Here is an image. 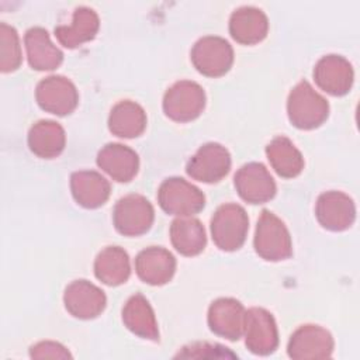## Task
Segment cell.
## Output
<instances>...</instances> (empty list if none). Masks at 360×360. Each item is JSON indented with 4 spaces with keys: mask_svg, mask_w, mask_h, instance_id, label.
Returning a JSON list of instances; mask_svg holds the SVG:
<instances>
[{
    "mask_svg": "<svg viewBox=\"0 0 360 360\" xmlns=\"http://www.w3.org/2000/svg\"><path fill=\"white\" fill-rule=\"evenodd\" d=\"M158 202L170 215L193 217L204 208L205 195L183 177H167L159 186Z\"/></svg>",
    "mask_w": 360,
    "mask_h": 360,
    "instance_id": "obj_4",
    "label": "cell"
},
{
    "mask_svg": "<svg viewBox=\"0 0 360 360\" xmlns=\"http://www.w3.org/2000/svg\"><path fill=\"white\" fill-rule=\"evenodd\" d=\"M332 335L319 325H301L288 340L287 353L291 359H328L333 352Z\"/></svg>",
    "mask_w": 360,
    "mask_h": 360,
    "instance_id": "obj_13",
    "label": "cell"
},
{
    "mask_svg": "<svg viewBox=\"0 0 360 360\" xmlns=\"http://www.w3.org/2000/svg\"><path fill=\"white\" fill-rule=\"evenodd\" d=\"M290 122L300 129H314L329 115V104L307 80L297 83L287 98Z\"/></svg>",
    "mask_w": 360,
    "mask_h": 360,
    "instance_id": "obj_1",
    "label": "cell"
},
{
    "mask_svg": "<svg viewBox=\"0 0 360 360\" xmlns=\"http://www.w3.org/2000/svg\"><path fill=\"white\" fill-rule=\"evenodd\" d=\"M205 91L193 80H179L163 96L165 114L177 122L195 120L205 107Z\"/></svg>",
    "mask_w": 360,
    "mask_h": 360,
    "instance_id": "obj_5",
    "label": "cell"
},
{
    "mask_svg": "<svg viewBox=\"0 0 360 360\" xmlns=\"http://www.w3.org/2000/svg\"><path fill=\"white\" fill-rule=\"evenodd\" d=\"M235 188L249 204H263L276 195V181L267 167L259 162H249L239 167L233 177Z\"/></svg>",
    "mask_w": 360,
    "mask_h": 360,
    "instance_id": "obj_11",
    "label": "cell"
},
{
    "mask_svg": "<svg viewBox=\"0 0 360 360\" xmlns=\"http://www.w3.org/2000/svg\"><path fill=\"white\" fill-rule=\"evenodd\" d=\"M135 270L143 283L163 285L174 276L176 259L162 246H149L135 257Z\"/></svg>",
    "mask_w": 360,
    "mask_h": 360,
    "instance_id": "obj_17",
    "label": "cell"
},
{
    "mask_svg": "<svg viewBox=\"0 0 360 360\" xmlns=\"http://www.w3.org/2000/svg\"><path fill=\"white\" fill-rule=\"evenodd\" d=\"M190 58L191 63L201 75L219 77L231 69L233 63V49L225 38L205 35L193 45Z\"/></svg>",
    "mask_w": 360,
    "mask_h": 360,
    "instance_id": "obj_7",
    "label": "cell"
},
{
    "mask_svg": "<svg viewBox=\"0 0 360 360\" xmlns=\"http://www.w3.org/2000/svg\"><path fill=\"white\" fill-rule=\"evenodd\" d=\"M231 169V153L218 142H207L197 149L186 165L187 174L202 183H217Z\"/></svg>",
    "mask_w": 360,
    "mask_h": 360,
    "instance_id": "obj_8",
    "label": "cell"
},
{
    "mask_svg": "<svg viewBox=\"0 0 360 360\" xmlns=\"http://www.w3.org/2000/svg\"><path fill=\"white\" fill-rule=\"evenodd\" d=\"M21 60L22 55L17 30L7 22H0V70L3 73L14 72L20 68Z\"/></svg>",
    "mask_w": 360,
    "mask_h": 360,
    "instance_id": "obj_29",
    "label": "cell"
},
{
    "mask_svg": "<svg viewBox=\"0 0 360 360\" xmlns=\"http://www.w3.org/2000/svg\"><path fill=\"white\" fill-rule=\"evenodd\" d=\"M96 277L107 285H120L129 278L131 263L128 253L120 246H107L94 260Z\"/></svg>",
    "mask_w": 360,
    "mask_h": 360,
    "instance_id": "obj_27",
    "label": "cell"
},
{
    "mask_svg": "<svg viewBox=\"0 0 360 360\" xmlns=\"http://www.w3.org/2000/svg\"><path fill=\"white\" fill-rule=\"evenodd\" d=\"M100 28L97 13L86 6L76 7L72 22L68 25L55 27L56 39L66 48H77L91 41Z\"/></svg>",
    "mask_w": 360,
    "mask_h": 360,
    "instance_id": "obj_22",
    "label": "cell"
},
{
    "mask_svg": "<svg viewBox=\"0 0 360 360\" xmlns=\"http://www.w3.org/2000/svg\"><path fill=\"white\" fill-rule=\"evenodd\" d=\"M122 322L134 335L153 342L159 340L155 312L142 294L136 292L127 300L122 307Z\"/></svg>",
    "mask_w": 360,
    "mask_h": 360,
    "instance_id": "obj_24",
    "label": "cell"
},
{
    "mask_svg": "<svg viewBox=\"0 0 360 360\" xmlns=\"http://www.w3.org/2000/svg\"><path fill=\"white\" fill-rule=\"evenodd\" d=\"M266 155L274 172L284 179L295 177L304 169V158L301 152L284 135L276 136L267 143Z\"/></svg>",
    "mask_w": 360,
    "mask_h": 360,
    "instance_id": "obj_28",
    "label": "cell"
},
{
    "mask_svg": "<svg viewBox=\"0 0 360 360\" xmlns=\"http://www.w3.org/2000/svg\"><path fill=\"white\" fill-rule=\"evenodd\" d=\"M24 45L28 63L35 70H53L63 60V52L51 41L48 31L42 27L28 28Z\"/></svg>",
    "mask_w": 360,
    "mask_h": 360,
    "instance_id": "obj_20",
    "label": "cell"
},
{
    "mask_svg": "<svg viewBox=\"0 0 360 360\" xmlns=\"http://www.w3.org/2000/svg\"><path fill=\"white\" fill-rule=\"evenodd\" d=\"M170 240L183 256L200 255L207 245V235L200 219L179 217L170 225Z\"/></svg>",
    "mask_w": 360,
    "mask_h": 360,
    "instance_id": "obj_26",
    "label": "cell"
},
{
    "mask_svg": "<svg viewBox=\"0 0 360 360\" xmlns=\"http://www.w3.org/2000/svg\"><path fill=\"white\" fill-rule=\"evenodd\" d=\"M245 307L240 301L222 297L211 302L208 308V326L215 335L228 340H238L243 335Z\"/></svg>",
    "mask_w": 360,
    "mask_h": 360,
    "instance_id": "obj_16",
    "label": "cell"
},
{
    "mask_svg": "<svg viewBox=\"0 0 360 360\" xmlns=\"http://www.w3.org/2000/svg\"><path fill=\"white\" fill-rule=\"evenodd\" d=\"M30 356L32 359H69V357H72V354L63 345H60L58 342H52V340H44V342H38V343L32 345L30 347Z\"/></svg>",
    "mask_w": 360,
    "mask_h": 360,
    "instance_id": "obj_30",
    "label": "cell"
},
{
    "mask_svg": "<svg viewBox=\"0 0 360 360\" xmlns=\"http://www.w3.org/2000/svg\"><path fill=\"white\" fill-rule=\"evenodd\" d=\"M269 31V20L263 10L253 6H242L229 17V34L242 45H253L263 41Z\"/></svg>",
    "mask_w": 360,
    "mask_h": 360,
    "instance_id": "obj_19",
    "label": "cell"
},
{
    "mask_svg": "<svg viewBox=\"0 0 360 360\" xmlns=\"http://www.w3.org/2000/svg\"><path fill=\"white\" fill-rule=\"evenodd\" d=\"M315 217L325 229L345 231L356 219V205L352 197L343 191H325L316 200Z\"/></svg>",
    "mask_w": 360,
    "mask_h": 360,
    "instance_id": "obj_12",
    "label": "cell"
},
{
    "mask_svg": "<svg viewBox=\"0 0 360 360\" xmlns=\"http://www.w3.org/2000/svg\"><path fill=\"white\" fill-rule=\"evenodd\" d=\"M155 219V210L149 200L141 194L121 197L112 210V224L125 236H139L148 232Z\"/></svg>",
    "mask_w": 360,
    "mask_h": 360,
    "instance_id": "obj_6",
    "label": "cell"
},
{
    "mask_svg": "<svg viewBox=\"0 0 360 360\" xmlns=\"http://www.w3.org/2000/svg\"><path fill=\"white\" fill-rule=\"evenodd\" d=\"M96 162L101 170L120 183L131 181L139 169L138 153L129 146L117 142L104 145L98 150Z\"/></svg>",
    "mask_w": 360,
    "mask_h": 360,
    "instance_id": "obj_18",
    "label": "cell"
},
{
    "mask_svg": "<svg viewBox=\"0 0 360 360\" xmlns=\"http://www.w3.org/2000/svg\"><path fill=\"white\" fill-rule=\"evenodd\" d=\"M248 231V214L245 208L236 202L219 205L211 218V236L221 250H238L245 243Z\"/></svg>",
    "mask_w": 360,
    "mask_h": 360,
    "instance_id": "obj_3",
    "label": "cell"
},
{
    "mask_svg": "<svg viewBox=\"0 0 360 360\" xmlns=\"http://www.w3.org/2000/svg\"><path fill=\"white\" fill-rule=\"evenodd\" d=\"M35 98L44 111L55 115H66L77 107L79 93L73 82L68 77L51 75L37 84Z\"/></svg>",
    "mask_w": 360,
    "mask_h": 360,
    "instance_id": "obj_10",
    "label": "cell"
},
{
    "mask_svg": "<svg viewBox=\"0 0 360 360\" xmlns=\"http://www.w3.org/2000/svg\"><path fill=\"white\" fill-rule=\"evenodd\" d=\"M314 80L319 89L332 96H345L353 84L352 63L342 55H325L314 68Z\"/></svg>",
    "mask_w": 360,
    "mask_h": 360,
    "instance_id": "obj_15",
    "label": "cell"
},
{
    "mask_svg": "<svg viewBox=\"0 0 360 360\" xmlns=\"http://www.w3.org/2000/svg\"><path fill=\"white\" fill-rule=\"evenodd\" d=\"M70 190L76 202L84 208H98L110 197L108 180L96 170H79L70 176Z\"/></svg>",
    "mask_w": 360,
    "mask_h": 360,
    "instance_id": "obj_21",
    "label": "cell"
},
{
    "mask_svg": "<svg viewBox=\"0 0 360 360\" xmlns=\"http://www.w3.org/2000/svg\"><path fill=\"white\" fill-rule=\"evenodd\" d=\"M146 128L145 110L132 100L118 101L110 111L108 129L120 138H136Z\"/></svg>",
    "mask_w": 360,
    "mask_h": 360,
    "instance_id": "obj_25",
    "label": "cell"
},
{
    "mask_svg": "<svg viewBox=\"0 0 360 360\" xmlns=\"http://www.w3.org/2000/svg\"><path fill=\"white\" fill-rule=\"evenodd\" d=\"M245 345L259 356L273 353L278 346V330L273 315L259 307H252L245 312L243 323Z\"/></svg>",
    "mask_w": 360,
    "mask_h": 360,
    "instance_id": "obj_9",
    "label": "cell"
},
{
    "mask_svg": "<svg viewBox=\"0 0 360 360\" xmlns=\"http://www.w3.org/2000/svg\"><path fill=\"white\" fill-rule=\"evenodd\" d=\"M30 150L42 159L59 156L66 145L63 127L52 120H39L28 131Z\"/></svg>",
    "mask_w": 360,
    "mask_h": 360,
    "instance_id": "obj_23",
    "label": "cell"
},
{
    "mask_svg": "<svg viewBox=\"0 0 360 360\" xmlns=\"http://www.w3.org/2000/svg\"><path fill=\"white\" fill-rule=\"evenodd\" d=\"M253 246L256 253L269 262L285 260L292 255V242L285 224L269 210L260 212Z\"/></svg>",
    "mask_w": 360,
    "mask_h": 360,
    "instance_id": "obj_2",
    "label": "cell"
},
{
    "mask_svg": "<svg viewBox=\"0 0 360 360\" xmlns=\"http://www.w3.org/2000/svg\"><path fill=\"white\" fill-rule=\"evenodd\" d=\"M63 304L66 311L79 319L98 316L107 304L104 291L87 280H75L65 288Z\"/></svg>",
    "mask_w": 360,
    "mask_h": 360,
    "instance_id": "obj_14",
    "label": "cell"
}]
</instances>
